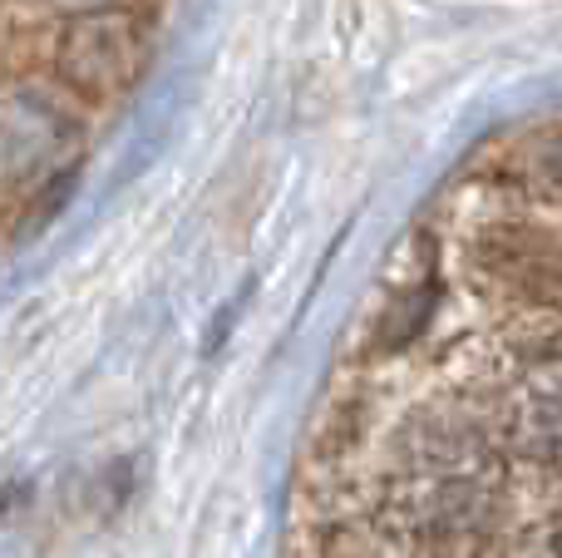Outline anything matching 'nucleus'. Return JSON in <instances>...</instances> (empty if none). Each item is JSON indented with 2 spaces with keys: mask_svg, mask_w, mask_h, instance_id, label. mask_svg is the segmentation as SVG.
<instances>
[{
  "mask_svg": "<svg viewBox=\"0 0 562 558\" xmlns=\"http://www.w3.org/2000/svg\"><path fill=\"white\" fill-rule=\"evenodd\" d=\"M144 25L134 20V10L119 5H94L75 10L59 30L55 65L75 94L85 99H114L134 85V75L144 69Z\"/></svg>",
  "mask_w": 562,
  "mask_h": 558,
  "instance_id": "1",
  "label": "nucleus"
},
{
  "mask_svg": "<svg viewBox=\"0 0 562 558\" xmlns=\"http://www.w3.org/2000/svg\"><path fill=\"white\" fill-rule=\"evenodd\" d=\"M69 134H75V119L45 89H5L0 94V193L35 188L59 158Z\"/></svg>",
  "mask_w": 562,
  "mask_h": 558,
  "instance_id": "2",
  "label": "nucleus"
},
{
  "mask_svg": "<svg viewBox=\"0 0 562 558\" xmlns=\"http://www.w3.org/2000/svg\"><path fill=\"white\" fill-rule=\"evenodd\" d=\"M321 558H390L385 544H366L350 529H330L326 544H321Z\"/></svg>",
  "mask_w": 562,
  "mask_h": 558,
  "instance_id": "3",
  "label": "nucleus"
},
{
  "mask_svg": "<svg viewBox=\"0 0 562 558\" xmlns=\"http://www.w3.org/2000/svg\"><path fill=\"white\" fill-rule=\"evenodd\" d=\"M518 558H562V524H553V529H543L538 539L524 544V554Z\"/></svg>",
  "mask_w": 562,
  "mask_h": 558,
  "instance_id": "4",
  "label": "nucleus"
},
{
  "mask_svg": "<svg viewBox=\"0 0 562 558\" xmlns=\"http://www.w3.org/2000/svg\"><path fill=\"white\" fill-rule=\"evenodd\" d=\"M65 5H75V10H94V5H109V0H65Z\"/></svg>",
  "mask_w": 562,
  "mask_h": 558,
  "instance_id": "5",
  "label": "nucleus"
}]
</instances>
